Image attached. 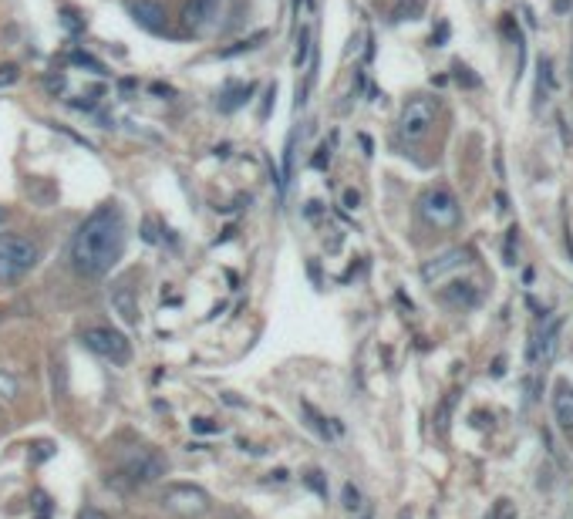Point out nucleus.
Masks as SVG:
<instances>
[{"label": "nucleus", "mask_w": 573, "mask_h": 519, "mask_svg": "<svg viewBox=\"0 0 573 519\" xmlns=\"http://www.w3.org/2000/svg\"><path fill=\"white\" fill-rule=\"evenodd\" d=\"M567 71H570V81H573V51H570V64H567Z\"/></svg>", "instance_id": "nucleus-41"}, {"label": "nucleus", "mask_w": 573, "mask_h": 519, "mask_svg": "<svg viewBox=\"0 0 573 519\" xmlns=\"http://www.w3.org/2000/svg\"><path fill=\"white\" fill-rule=\"evenodd\" d=\"M189 425H192V432H199V435H216V432H223V425H216L212 418H192Z\"/></svg>", "instance_id": "nucleus-25"}, {"label": "nucleus", "mask_w": 573, "mask_h": 519, "mask_svg": "<svg viewBox=\"0 0 573 519\" xmlns=\"http://www.w3.org/2000/svg\"><path fill=\"white\" fill-rule=\"evenodd\" d=\"M560 327H563V320L560 317H549L543 313L540 317V327L533 331V338L526 344V364L529 367H547L553 358H556V340H560Z\"/></svg>", "instance_id": "nucleus-6"}, {"label": "nucleus", "mask_w": 573, "mask_h": 519, "mask_svg": "<svg viewBox=\"0 0 573 519\" xmlns=\"http://www.w3.org/2000/svg\"><path fill=\"white\" fill-rule=\"evenodd\" d=\"M553 418L563 432L573 435V385L570 381H556L553 385Z\"/></svg>", "instance_id": "nucleus-14"}, {"label": "nucleus", "mask_w": 573, "mask_h": 519, "mask_svg": "<svg viewBox=\"0 0 573 519\" xmlns=\"http://www.w3.org/2000/svg\"><path fill=\"white\" fill-rule=\"evenodd\" d=\"M230 156V145H226V142H223V145H216V158H226Z\"/></svg>", "instance_id": "nucleus-40"}, {"label": "nucleus", "mask_w": 573, "mask_h": 519, "mask_svg": "<svg viewBox=\"0 0 573 519\" xmlns=\"http://www.w3.org/2000/svg\"><path fill=\"white\" fill-rule=\"evenodd\" d=\"M81 344L88 347V351H95V354H102L108 361L115 364H125L131 358V344L125 334H118V331H111V327H84L81 331Z\"/></svg>", "instance_id": "nucleus-8"}, {"label": "nucleus", "mask_w": 573, "mask_h": 519, "mask_svg": "<svg viewBox=\"0 0 573 519\" xmlns=\"http://www.w3.org/2000/svg\"><path fill=\"white\" fill-rule=\"evenodd\" d=\"M125 250V216L118 203H104L98 206L71 239V266L84 280H98L104 277Z\"/></svg>", "instance_id": "nucleus-1"}, {"label": "nucleus", "mask_w": 573, "mask_h": 519, "mask_svg": "<svg viewBox=\"0 0 573 519\" xmlns=\"http://www.w3.org/2000/svg\"><path fill=\"white\" fill-rule=\"evenodd\" d=\"M3 216H7V212H3V206H0V223H3Z\"/></svg>", "instance_id": "nucleus-42"}, {"label": "nucleus", "mask_w": 573, "mask_h": 519, "mask_svg": "<svg viewBox=\"0 0 573 519\" xmlns=\"http://www.w3.org/2000/svg\"><path fill=\"white\" fill-rule=\"evenodd\" d=\"M44 88H48L54 98H57V95H64V88H68V78H64V75H48V78H44Z\"/></svg>", "instance_id": "nucleus-27"}, {"label": "nucleus", "mask_w": 573, "mask_h": 519, "mask_svg": "<svg viewBox=\"0 0 573 519\" xmlns=\"http://www.w3.org/2000/svg\"><path fill=\"white\" fill-rule=\"evenodd\" d=\"M340 206H344V209H358V206H361V192H358V189H344V192H340Z\"/></svg>", "instance_id": "nucleus-30"}, {"label": "nucleus", "mask_w": 573, "mask_h": 519, "mask_svg": "<svg viewBox=\"0 0 573 519\" xmlns=\"http://www.w3.org/2000/svg\"><path fill=\"white\" fill-rule=\"evenodd\" d=\"M311 165H313V169H320V172H324V169L331 165V145H320V149H317V156L311 158Z\"/></svg>", "instance_id": "nucleus-29"}, {"label": "nucleus", "mask_w": 573, "mask_h": 519, "mask_svg": "<svg viewBox=\"0 0 573 519\" xmlns=\"http://www.w3.org/2000/svg\"><path fill=\"white\" fill-rule=\"evenodd\" d=\"M479 300H482V293H479V286L469 284V280H452V284L442 290V304L455 307V311H472Z\"/></svg>", "instance_id": "nucleus-12"}, {"label": "nucleus", "mask_w": 573, "mask_h": 519, "mask_svg": "<svg viewBox=\"0 0 573 519\" xmlns=\"http://www.w3.org/2000/svg\"><path fill=\"white\" fill-rule=\"evenodd\" d=\"M78 519H108L102 513V509H95V506H88V509H81V516Z\"/></svg>", "instance_id": "nucleus-37"}, {"label": "nucleus", "mask_w": 573, "mask_h": 519, "mask_svg": "<svg viewBox=\"0 0 573 519\" xmlns=\"http://www.w3.org/2000/svg\"><path fill=\"white\" fill-rule=\"evenodd\" d=\"M34 509H37V519H51V502H48V495H37Z\"/></svg>", "instance_id": "nucleus-34"}, {"label": "nucleus", "mask_w": 573, "mask_h": 519, "mask_svg": "<svg viewBox=\"0 0 573 519\" xmlns=\"http://www.w3.org/2000/svg\"><path fill=\"white\" fill-rule=\"evenodd\" d=\"M340 502H344V509H347V513H361V506H365L361 489H358L354 482H344V489H340Z\"/></svg>", "instance_id": "nucleus-22"}, {"label": "nucleus", "mask_w": 573, "mask_h": 519, "mask_svg": "<svg viewBox=\"0 0 573 519\" xmlns=\"http://www.w3.org/2000/svg\"><path fill=\"white\" fill-rule=\"evenodd\" d=\"M556 91V78H553V61L547 54H540L536 61V108H543L549 102V95Z\"/></svg>", "instance_id": "nucleus-16"}, {"label": "nucleus", "mask_w": 573, "mask_h": 519, "mask_svg": "<svg viewBox=\"0 0 573 519\" xmlns=\"http://www.w3.org/2000/svg\"><path fill=\"white\" fill-rule=\"evenodd\" d=\"M489 374H493V378H499V374H506V361H502V358H495V361H493V367H489Z\"/></svg>", "instance_id": "nucleus-38"}, {"label": "nucleus", "mask_w": 573, "mask_h": 519, "mask_svg": "<svg viewBox=\"0 0 573 519\" xmlns=\"http://www.w3.org/2000/svg\"><path fill=\"white\" fill-rule=\"evenodd\" d=\"M61 21H64L68 30H81V27H84V21H78V14H75L71 7H64V10H61Z\"/></svg>", "instance_id": "nucleus-32"}, {"label": "nucleus", "mask_w": 573, "mask_h": 519, "mask_svg": "<svg viewBox=\"0 0 573 519\" xmlns=\"http://www.w3.org/2000/svg\"><path fill=\"white\" fill-rule=\"evenodd\" d=\"M445 37H448V24H439V30L432 34V44H435V48H442Z\"/></svg>", "instance_id": "nucleus-36"}, {"label": "nucleus", "mask_w": 573, "mask_h": 519, "mask_svg": "<svg viewBox=\"0 0 573 519\" xmlns=\"http://www.w3.org/2000/svg\"><path fill=\"white\" fill-rule=\"evenodd\" d=\"M273 98H277V84H270V88H266V95H263L260 118H270V108H273Z\"/></svg>", "instance_id": "nucleus-33"}, {"label": "nucleus", "mask_w": 573, "mask_h": 519, "mask_svg": "<svg viewBox=\"0 0 573 519\" xmlns=\"http://www.w3.org/2000/svg\"><path fill=\"white\" fill-rule=\"evenodd\" d=\"M502 260H506L509 266L516 263V230H509V233H506V253H502Z\"/></svg>", "instance_id": "nucleus-31"}, {"label": "nucleus", "mask_w": 573, "mask_h": 519, "mask_svg": "<svg viewBox=\"0 0 573 519\" xmlns=\"http://www.w3.org/2000/svg\"><path fill=\"white\" fill-rule=\"evenodd\" d=\"M68 61H71V64H78V68H88V71H95V75H108V68H104L102 61H98L95 54L81 51V48H75V51L68 54Z\"/></svg>", "instance_id": "nucleus-19"}, {"label": "nucleus", "mask_w": 573, "mask_h": 519, "mask_svg": "<svg viewBox=\"0 0 573 519\" xmlns=\"http://www.w3.org/2000/svg\"><path fill=\"white\" fill-rule=\"evenodd\" d=\"M293 145H297V131H290V138H286V152H284V176L286 179L293 176Z\"/></svg>", "instance_id": "nucleus-26"}, {"label": "nucleus", "mask_w": 573, "mask_h": 519, "mask_svg": "<svg viewBox=\"0 0 573 519\" xmlns=\"http://www.w3.org/2000/svg\"><path fill=\"white\" fill-rule=\"evenodd\" d=\"M418 216L432 226V230H455L462 223V206L455 199V192H448L445 185H435V189H425L418 196Z\"/></svg>", "instance_id": "nucleus-2"}, {"label": "nucleus", "mask_w": 573, "mask_h": 519, "mask_svg": "<svg viewBox=\"0 0 573 519\" xmlns=\"http://www.w3.org/2000/svg\"><path fill=\"white\" fill-rule=\"evenodd\" d=\"M469 263H472V250L452 246V250H445V253L421 263V280H425V284H439L448 273H455V270H462V266H469Z\"/></svg>", "instance_id": "nucleus-9"}, {"label": "nucleus", "mask_w": 573, "mask_h": 519, "mask_svg": "<svg viewBox=\"0 0 573 519\" xmlns=\"http://www.w3.org/2000/svg\"><path fill=\"white\" fill-rule=\"evenodd\" d=\"M142 239H145V243H156V230H152V223H145V226H142Z\"/></svg>", "instance_id": "nucleus-39"}, {"label": "nucleus", "mask_w": 573, "mask_h": 519, "mask_svg": "<svg viewBox=\"0 0 573 519\" xmlns=\"http://www.w3.org/2000/svg\"><path fill=\"white\" fill-rule=\"evenodd\" d=\"M425 10V0H398L391 7V21H418Z\"/></svg>", "instance_id": "nucleus-18"}, {"label": "nucleus", "mask_w": 573, "mask_h": 519, "mask_svg": "<svg viewBox=\"0 0 573 519\" xmlns=\"http://www.w3.org/2000/svg\"><path fill=\"white\" fill-rule=\"evenodd\" d=\"M304 482H307V486H311L320 499H327V479H324V472H320V468H311V472L304 475Z\"/></svg>", "instance_id": "nucleus-24"}, {"label": "nucleus", "mask_w": 573, "mask_h": 519, "mask_svg": "<svg viewBox=\"0 0 573 519\" xmlns=\"http://www.w3.org/2000/svg\"><path fill=\"white\" fill-rule=\"evenodd\" d=\"M311 61V27H300V37H297V54H293V68H307Z\"/></svg>", "instance_id": "nucleus-20"}, {"label": "nucleus", "mask_w": 573, "mask_h": 519, "mask_svg": "<svg viewBox=\"0 0 573 519\" xmlns=\"http://www.w3.org/2000/svg\"><path fill=\"white\" fill-rule=\"evenodd\" d=\"M17 78H21L17 64H0V88H10Z\"/></svg>", "instance_id": "nucleus-28"}, {"label": "nucleus", "mask_w": 573, "mask_h": 519, "mask_svg": "<svg viewBox=\"0 0 573 519\" xmlns=\"http://www.w3.org/2000/svg\"><path fill=\"white\" fill-rule=\"evenodd\" d=\"M216 14H219V0H189L183 10V21L189 30H206L212 21H216Z\"/></svg>", "instance_id": "nucleus-13"}, {"label": "nucleus", "mask_w": 573, "mask_h": 519, "mask_svg": "<svg viewBox=\"0 0 573 519\" xmlns=\"http://www.w3.org/2000/svg\"><path fill=\"white\" fill-rule=\"evenodd\" d=\"M158 502L165 513L183 519H199L212 509V499H209L206 489L192 486V482H169L162 493H158Z\"/></svg>", "instance_id": "nucleus-4"}, {"label": "nucleus", "mask_w": 573, "mask_h": 519, "mask_svg": "<svg viewBox=\"0 0 573 519\" xmlns=\"http://www.w3.org/2000/svg\"><path fill=\"white\" fill-rule=\"evenodd\" d=\"M122 475L129 479L131 486H152L165 475V459L152 452V448H131L129 455L122 459Z\"/></svg>", "instance_id": "nucleus-7"}, {"label": "nucleus", "mask_w": 573, "mask_h": 519, "mask_svg": "<svg viewBox=\"0 0 573 519\" xmlns=\"http://www.w3.org/2000/svg\"><path fill=\"white\" fill-rule=\"evenodd\" d=\"M125 10L135 24L149 34H165L169 30V14L158 0H125Z\"/></svg>", "instance_id": "nucleus-10"}, {"label": "nucleus", "mask_w": 573, "mask_h": 519, "mask_svg": "<svg viewBox=\"0 0 573 519\" xmlns=\"http://www.w3.org/2000/svg\"><path fill=\"white\" fill-rule=\"evenodd\" d=\"M17 394H21V385H17V378H14L10 371H3V367H0V398L14 401Z\"/></svg>", "instance_id": "nucleus-23"}, {"label": "nucleus", "mask_w": 573, "mask_h": 519, "mask_svg": "<svg viewBox=\"0 0 573 519\" xmlns=\"http://www.w3.org/2000/svg\"><path fill=\"white\" fill-rule=\"evenodd\" d=\"M300 412H304V415L311 418V428H317V435H324V439H331V435H334V432H340L338 425H327V421H324V418L317 415V412H313V405L311 401H304V405H300Z\"/></svg>", "instance_id": "nucleus-21"}, {"label": "nucleus", "mask_w": 573, "mask_h": 519, "mask_svg": "<svg viewBox=\"0 0 573 519\" xmlns=\"http://www.w3.org/2000/svg\"><path fill=\"white\" fill-rule=\"evenodd\" d=\"M41 260V250L34 239L21 233H3L0 236V280H17L27 270H34Z\"/></svg>", "instance_id": "nucleus-3"}, {"label": "nucleus", "mask_w": 573, "mask_h": 519, "mask_svg": "<svg viewBox=\"0 0 573 519\" xmlns=\"http://www.w3.org/2000/svg\"><path fill=\"white\" fill-rule=\"evenodd\" d=\"M435 118H439V102L432 95H415L405 102L401 115H398V135L405 142H418L432 131Z\"/></svg>", "instance_id": "nucleus-5"}, {"label": "nucleus", "mask_w": 573, "mask_h": 519, "mask_svg": "<svg viewBox=\"0 0 573 519\" xmlns=\"http://www.w3.org/2000/svg\"><path fill=\"white\" fill-rule=\"evenodd\" d=\"M108 300H111V311L118 313V320H122L125 327H138V320H142V313H138V297H135V290H131L125 280L108 290Z\"/></svg>", "instance_id": "nucleus-11"}, {"label": "nucleus", "mask_w": 573, "mask_h": 519, "mask_svg": "<svg viewBox=\"0 0 573 519\" xmlns=\"http://www.w3.org/2000/svg\"><path fill=\"white\" fill-rule=\"evenodd\" d=\"M0 320H3V307H0Z\"/></svg>", "instance_id": "nucleus-43"}, {"label": "nucleus", "mask_w": 573, "mask_h": 519, "mask_svg": "<svg viewBox=\"0 0 573 519\" xmlns=\"http://www.w3.org/2000/svg\"><path fill=\"white\" fill-rule=\"evenodd\" d=\"M263 41H266V30H257V34H250V37H239V41L230 44V48H223L219 57H236V54H246V51H253V48H260Z\"/></svg>", "instance_id": "nucleus-17"}, {"label": "nucleus", "mask_w": 573, "mask_h": 519, "mask_svg": "<svg viewBox=\"0 0 573 519\" xmlns=\"http://www.w3.org/2000/svg\"><path fill=\"white\" fill-rule=\"evenodd\" d=\"M455 78L462 81V84H469V88H472V84H479V78H472L469 68H462V64H455Z\"/></svg>", "instance_id": "nucleus-35"}, {"label": "nucleus", "mask_w": 573, "mask_h": 519, "mask_svg": "<svg viewBox=\"0 0 573 519\" xmlns=\"http://www.w3.org/2000/svg\"><path fill=\"white\" fill-rule=\"evenodd\" d=\"M253 91H257V84L253 81H246V84H226L223 88V95H219V111L223 115H230V111H236V108H243V104L253 98Z\"/></svg>", "instance_id": "nucleus-15"}]
</instances>
